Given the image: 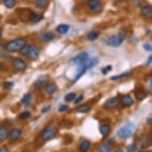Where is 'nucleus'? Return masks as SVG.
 <instances>
[{"mask_svg":"<svg viewBox=\"0 0 152 152\" xmlns=\"http://www.w3.org/2000/svg\"><path fill=\"white\" fill-rule=\"evenodd\" d=\"M111 127L108 124H102L100 127V132L103 137H107L109 135Z\"/></svg>","mask_w":152,"mask_h":152,"instance_id":"nucleus-20","label":"nucleus"},{"mask_svg":"<svg viewBox=\"0 0 152 152\" xmlns=\"http://www.w3.org/2000/svg\"><path fill=\"white\" fill-rule=\"evenodd\" d=\"M7 128L5 126H0V142H3L8 137Z\"/></svg>","mask_w":152,"mask_h":152,"instance_id":"nucleus-23","label":"nucleus"},{"mask_svg":"<svg viewBox=\"0 0 152 152\" xmlns=\"http://www.w3.org/2000/svg\"><path fill=\"white\" fill-rule=\"evenodd\" d=\"M120 103V100L117 97H111L108 100H106L104 104V107L107 109H113L118 106Z\"/></svg>","mask_w":152,"mask_h":152,"instance_id":"nucleus-14","label":"nucleus"},{"mask_svg":"<svg viewBox=\"0 0 152 152\" xmlns=\"http://www.w3.org/2000/svg\"><path fill=\"white\" fill-rule=\"evenodd\" d=\"M12 66L15 69L19 72H23L26 69L27 65L25 61L23 60L22 58H14L12 60Z\"/></svg>","mask_w":152,"mask_h":152,"instance_id":"nucleus-7","label":"nucleus"},{"mask_svg":"<svg viewBox=\"0 0 152 152\" xmlns=\"http://www.w3.org/2000/svg\"><path fill=\"white\" fill-rule=\"evenodd\" d=\"M88 59H89V55H88V53L86 52H82L79 53L78 55H77L74 58H72V59H70L69 62L72 65L79 66V65H82V64L86 62Z\"/></svg>","mask_w":152,"mask_h":152,"instance_id":"nucleus-5","label":"nucleus"},{"mask_svg":"<svg viewBox=\"0 0 152 152\" xmlns=\"http://www.w3.org/2000/svg\"><path fill=\"white\" fill-rule=\"evenodd\" d=\"M0 58L4 59V60H9L11 58V56L9 55L8 52L6 50L5 46L3 45H0Z\"/></svg>","mask_w":152,"mask_h":152,"instance_id":"nucleus-21","label":"nucleus"},{"mask_svg":"<svg viewBox=\"0 0 152 152\" xmlns=\"http://www.w3.org/2000/svg\"><path fill=\"white\" fill-rule=\"evenodd\" d=\"M44 89H45V92H46L48 95L52 96L53 94H54L55 92H57V90H58V86H57V85L53 82L48 83V84H46L45 88H44Z\"/></svg>","mask_w":152,"mask_h":152,"instance_id":"nucleus-17","label":"nucleus"},{"mask_svg":"<svg viewBox=\"0 0 152 152\" xmlns=\"http://www.w3.org/2000/svg\"><path fill=\"white\" fill-rule=\"evenodd\" d=\"M127 152H138L137 147L135 145H131L127 149Z\"/></svg>","mask_w":152,"mask_h":152,"instance_id":"nucleus-37","label":"nucleus"},{"mask_svg":"<svg viewBox=\"0 0 152 152\" xmlns=\"http://www.w3.org/2000/svg\"><path fill=\"white\" fill-rule=\"evenodd\" d=\"M120 102L124 107H129L134 104V100L130 95H124L120 99Z\"/></svg>","mask_w":152,"mask_h":152,"instance_id":"nucleus-15","label":"nucleus"},{"mask_svg":"<svg viewBox=\"0 0 152 152\" xmlns=\"http://www.w3.org/2000/svg\"><path fill=\"white\" fill-rule=\"evenodd\" d=\"M70 29V26L68 25V24H60V25L58 26V27H57V31L58 32V34H66L68 32H69V30Z\"/></svg>","mask_w":152,"mask_h":152,"instance_id":"nucleus-19","label":"nucleus"},{"mask_svg":"<svg viewBox=\"0 0 152 152\" xmlns=\"http://www.w3.org/2000/svg\"><path fill=\"white\" fill-rule=\"evenodd\" d=\"M21 103L23 105H25L26 107H27L31 104V95L30 93H26L23 96V97L22 98Z\"/></svg>","mask_w":152,"mask_h":152,"instance_id":"nucleus-27","label":"nucleus"},{"mask_svg":"<svg viewBox=\"0 0 152 152\" xmlns=\"http://www.w3.org/2000/svg\"><path fill=\"white\" fill-rule=\"evenodd\" d=\"M49 4L48 0H36L34 3V6L37 9H45Z\"/></svg>","mask_w":152,"mask_h":152,"instance_id":"nucleus-24","label":"nucleus"},{"mask_svg":"<svg viewBox=\"0 0 152 152\" xmlns=\"http://www.w3.org/2000/svg\"><path fill=\"white\" fill-rule=\"evenodd\" d=\"M28 19L31 23H37L41 22L43 19V15L38 13H36L34 11H30L29 15H28Z\"/></svg>","mask_w":152,"mask_h":152,"instance_id":"nucleus-13","label":"nucleus"},{"mask_svg":"<svg viewBox=\"0 0 152 152\" xmlns=\"http://www.w3.org/2000/svg\"><path fill=\"white\" fill-rule=\"evenodd\" d=\"M26 45H27L26 39L24 37H20L8 42L4 46L8 53H17L20 52Z\"/></svg>","mask_w":152,"mask_h":152,"instance_id":"nucleus-1","label":"nucleus"},{"mask_svg":"<svg viewBox=\"0 0 152 152\" xmlns=\"http://www.w3.org/2000/svg\"><path fill=\"white\" fill-rule=\"evenodd\" d=\"M90 109H91L90 105L82 104L77 108V112H78V113H86V112H89Z\"/></svg>","mask_w":152,"mask_h":152,"instance_id":"nucleus-28","label":"nucleus"},{"mask_svg":"<svg viewBox=\"0 0 152 152\" xmlns=\"http://www.w3.org/2000/svg\"><path fill=\"white\" fill-rule=\"evenodd\" d=\"M48 82V77L47 76H40L37 78L36 81L34 84V88L35 91H40L42 88H45Z\"/></svg>","mask_w":152,"mask_h":152,"instance_id":"nucleus-8","label":"nucleus"},{"mask_svg":"<svg viewBox=\"0 0 152 152\" xmlns=\"http://www.w3.org/2000/svg\"><path fill=\"white\" fill-rule=\"evenodd\" d=\"M30 115H31V113L29 111H25V112H23L22 113H20L19 115L18 116V118L21 120H27L28 118H30Z\"/></svg>","mask_w":152,"mask_h":152,"instance_id":"nucleus-30","label":"nucleus"},{"mask_svg":"<svg viewBox=\"0 0 152 152\" xmlns=\"http://www.w3.org/2000/svg\"><path fill=\"white\" fill-rule=\"evenodd\" d=\"M3 4L7 9H12L16 6V0H3Z\"/></svg>","mask_w":152,"mask_h":152,"instance_id":"nucleus-29","label":"nucleus"},{"mask_svg":"<svg viewBox=\"0 0 152 152\" xmlns=\"http://www.w3.org/2000/svg\"><path fill=\"white\" fill-rule=\"evenodd\" d=\"M136 129V125L134 123H127L124 126L120 127L117 132V137L120 140H127L132 137L135 133Z\"/></svg>","mask_w":152,"mask_h":152,"instance_id":"nucleus-2","label":"nucleus"},{"mask_svg":"<svg viewBox=\"0 0 152 152\" xmlns=\"http://www.w3.org/2000/svg\"><path fill=\"white\" fill-rule=\"evenodd\" d=\"M84 100V96H83L82 95H80V96H78L77 97L75 98V100H74V104H79V103H80L82 100Z\"/></svg>","mask_w":152,"mask_h":152,"instance_id":"nucleus-39","label":"nucleus"},{"mask_svg":"<svg viewBox=\"0 0 152 152\" xmlns=\"http://www.w3.org/2000/svg\"><path fill=\"white\" fill-rule=\"evenodd\" d=\"M112 67L111 65H107V66H105L104 68H103L102 69H101V72H102L103 74H107V72H109L111 70H112Z\"/></svg>","mask_w":152,"mask_h":152,"instance_id":"nucleus-35","label":"nucleus"},{"mask_svg":"<svg viewBox=\"0 0 152 152\" xmlns=\"http://www.w3.org/2000/svg\"><path fill=\"white\" fill-rule=\"evenodd\" d=\"M87 7L93 13L99 14L102 11L103 5L100 0H88Z\"/></svg>","mask_w":152,"mask_h":152,"instance_id":"nucleus-6","label":"nucleus"},{"mask_svg":"<svg viewBox=\"0 0 152 152\" xmlns=\"http://www.w3.org/2000/svg\"><path fill=\"white\" fill-rule=\"evenodd\" d=\"M20 54L22 56H24V57L30 58L31 60L34 61L37 60V58H39V56H40V50L37 46H35V45H26L20 51Z\"/></svg>","mask_w":152,"mask_h":152,"instance_id":"nucleus-3","label":"nucleus"},{"mask_svg":"<svg viewBox=\"0 0 152 152\" xmlns=\"http://www.w3.org/2000/svg\"><path fill=\"white\" fill-rule=\"evenodd\" d=\"M150 134L152 135V127H151V129H150Z\"/></svg>","mask_w":152,"mask_h":152,"instance_id":"nucleus-47","label":"nucleus"},{"mask_svg":"<svg viewBox=\"0 0 152 152\" xmlns=\"http://www.w3.org/2000/svg\"><path fill=\"white\" fill-rule=\"evenodd\" d=\"M90 146H91V143H90L89 141L83 140L79 145V150H80V152H88V151L90 148Z\"/></svg>","mask_w":152,"mask_h":152,"instance_id":"nucleus-22","label":"nucleus"},{"mask_svg":"<svg viewBox=\"0 0 152 152\" xmlns=\"http://www.w3.org/2000/svg\"><path fill=\"white\" fill-rule=\"evenodd\" d=\"M69 109V106L66 104H61L59 107V108H58V111L61 112H66L67 110Z\"/></svg>","mask_w":152,"mask_h":152,"instance_id":"nucleus-36","label":"nucleus"},{"mask_svg":"<svg viewBox=\"0 0 152 152\" xmlns=\"http://www.w3.org/2000/svg\"><path fill=\"white\" fill-rule=\"evenodd\" d=\"M99 152H110V145L106 143L104 144L102 147H100Z\"/></svg>","mask_w":152,"mask_h":152,"instance_id":"nucleus-34","label":"nucleus"},{"mask_svg":"<svg viewBox=\"0 0 152 152\" xmlns=\"http://www.w3.org/2000/svg\"><path fill=\"white\" fill-rule=\"evenodd\" d=\"M2 36H3V34H2V31L0 30V40L2 39Z\"/></svg>","mask_w":152,"mask_h":152,"instance_id":"nucleus-46","label":"nucleus"},{"mask_svg":"<svg viewBox=\"0 0 152 152\" xmlns=\"http://www.w3.org/2000/svg\"><path fill=\"white\" fill-rule=\"evenodd\" d=\"M0 152H7V151L3 148H0Z\"/></svg>","mask_w":152,"mask_h":152,"instance_id":"nucleus-44","label":"nucleus"},{"mask_svg":"<svg viewBox=\"0 0 152 152\" xmlns=\"http://www.w3.org/2000/svg\"><path fill=\"white\" fill-rule=\"evenodd\" d=\"M138 144L141 148H147L152 144L151 140L148 136L142 135L140 138V140L138 141Z\"/></svg>","mask_w":152,"mask_h":152,"instance_id":"nucleus-16","label":"nucleus"},{"mask_svg":"<svg viewBox=\"0 0 152 152\" xmlns=\"http://www.w3.org/2000/svg\"><path fill=\"white\" fill-rule=\"evenodd\" d=\"M100 36V32L99 31H96V30H93V31H91L88 34L87 38L88 41H95L97 39L98 37Z\"/></svg>","mask_w":152,"mask_h":152,"instance_id":"nucleus-26","label":"nucleus"},{"mask_svg":"<svg viewBox=\"0 0 152 152\" xmlns=\"http://www.w3.org/2000/svg\"><path fill=\"white\" fill-rule=\"evenodd\" d=\"M143 49L147 52H152V45H151L150 44H144Z\"/></svg>","mask_w":152,"mask_h":152,"instance_id":"nucleus-38","label":"nucleus"},{"mask_svg":"<svg viewBox=\"0 0 152 152\" xmlns=\"http://www.w3.org/2000/svg\"><path fill=\"white\" fill-rule=\"evenodd\" d=\"M115 152H124V150L121 149V148H119V149L115 150Z\"/></svg>","mask_w":152,"mask_h":152,"instance_id":"nucleus-43","label":"nucleus"},{"mask_svg":"<svg viewBox=\"0 0 152 152\" xmlns=\"http://www.w3.org/2000/svg\"><path fill=\"white\" fill-rule=\"evenodd\" d=\"M54 37L55 34L53 33L50 32V31H46V32L41 33L38 37V39L42 42H48L52 41Z\"/></svg>","mask_w":152,"mask_h":152,"instance_id":"nucleus-12","label":"nucleus"},{"mask_svg":"<svg viewBox=\"0 0 152 152\" xmlns=\"http://www.w3.org/2000/svg\"><path fill=\"white\" fill-rule=\"evenodd\" d=\"M23 134V131L19 128H14L9 132L8 134V138L10 141H17L18 140H19L20 137L22 136Z\"/></svg>","mask_w":152,"mask_h":152,"instance_id":"nucleus-10","label":"nucleus"},{"mask_svg":"<svg viewBox=\"0 0 152 152\" xmlns=\"http://www.w3.org/2000/svg\"><path fill=\"white\" fill-rule=\"evenodd\" d=\"M132 74V72H123L122 74H118L115 75V76H112L111 77V80H119L120 79H124V78L128 77L131 75Z\"/></svg>","mask_w":152,"mask_h":152,"instance_id":"nucleus-25","label":"nucleus"},{"mask_svg":"<svg viewBox=\"0 0 152 152\" xmlns=\"http://www.w3.org/2000/svg\"><path fill=\"white\" fill-rule=\"evenodd\" d=\"M50 109H51V107H50V106H46V107H43L42 110V113H47V112H50Z\"/></svg>","mask_w":152,"mask_h":152,"instance_id":"nucleus-40","label":"nucleus"},{"mask_svg":"<svg viewBox=\"0 0 152 152\" xmlns=\"http://www.w3.org/2000/svg\"><path fill=\"white\" fill-rule=\"evenodd\" d=\"M151 63H152V55H151L149 58H148V59H147V62H146V65H150Z\"/></svg>","mask_w":152,"mask_h":152,"instance_id":"nucleus-41","label":"nucleus"},{"mask_svg":"<svg viewBox=\"0 0 152 152\" xmlns=\"http://www.w3.org/2000/svg\"><path fill=\"white\" fill-rule=\"evenodd\" d=\"M115 1H116L117 3H123V2H124V1H126V0H115Z\"/></svg>","mask_w":152,"mask_h":152,"instance_id":"nucleus-45","label":"nucleus"},{"mask_svg":"<svg viewBox=\"0 0 152 152\" xmlns=\"http://www.w3.org/2000/svg\"><path fill=\"white\" fill-rule=\"evenodd\" d=\"M57 133H58L57 127L53 125H49L42 131L41 137L44 142H47L49 140L53 139L57 135Z\"/></svg>","mask_w":152,"mask_h":152,"instance_id":"nucleus-4","label":"nucleus"},{"mask_svg":"<svg viewBox=\"0 0 152 152\" xmlns=\"http://www.w3.org/2000/svg\"><path fill=\"white\" fill-rule=\"evenodd\" d=\"M14 82L12 81H6V82L3 83V88H4V89L6 90H10L12 89L13 87H14Z\"/></svg>","mask_w":152,"mask_h":152,"instance_id":"nucleus-32","label":"nucleus"},{"mask_svg":"<svg viewBox=\"0 0 152 152\" xmlns=\"http://www.w3.org/2000/svg\"><path fill=\"white\" fill-rule=\"evenodd\" d=\"M75 98H76V94H75L74 92H70V93H68V94L65 96V101H67V102H71V101L75 100Z\"/></svg>","mask_w":152,"mask_h":152,"instance_id":"nucleus-31","label":"nucleus"},{"mask_svg":"<svg viewBox=\"0 0 152 152\" xmlns=\"http://www.w3.org/2000/svg\"><path fill=\"white\" fill-rule=\"evenodd\" d=\"M140 14L146 19H150L152 18V7L150 5H143L141 7Z\"/></svg>","mask_w":152,"mask_h":152,"instance_id":"nucleus-11","label":"nucleus"},{"mask_svg":"<svg viewBox=\"0 0 152 152\" xmlns=\"http://www.w3.org/2000/svg\"><path fill=\"white\" fill-rule=\"evenodd\" d=\"M151 41H152V37H151Z\"/></svg>","mask_w":152,"mask_h":152,"instance_id":"nucleus-49","label":"nucleus"},{"mask_svg":"<svg viewBox=\"0 0 152 152\" xmlns=\"http://www.w3.org/2000/svg\"><path fill=\"white\" fill-rule=\"evenodd\" d=\"M147 124H148L151 125V126H152V117L149 118V119H147Z\"/></svg>","mask_w":152,"mask_h":152,"instance_id":"nucleus-42","label":"nucleus"},{"mask_svg":"<svg viewBox=\"0 0 152 152\" xmlns=\"http://www.w3.org/2000/svg\"><path fill=\"white\" fill-rule=\"evenodd\" d=\"M122 41L120 39L118 35H112V36H110L107 40V44L109 46H112V47L117 48L119 46H120V45L122 44Z\"/></svg>","mask_w":152,"mask_h":152,"instance_id":"nucleus-9","label":"nucleus"},{"mask_svg":"<svg viewBox=\"0 0 152 152\" xmlns=\"http://www.w3.org/2000/svg\"><path fill=\"white\" fill-rule=\"evenodd\" d=\"M117 35L119 36V37H120V39H121V41L124 42V41L125 40V38H126V35H127V34H126V31H125L124 30H120Z\"/></svg>","mask_w":152,"mask_h":152,"instance_id":"nucleus-33","label":"nucleus"},{"mask_svg":"<svg viewBox=\"0 0 152 152\" xmlns=\"http://www.w3.org/2000/svg\"><path fill=\"white\" fill-rule=\"evenodd\" d=\"M135 96L139 101H141L144 100L145 98H147V92L142 88H137L135 91Z\"/></svg>","mask_w":152,"mask_h":152,"instance_id":"nucleus-18","label":"nucleus"},{"mask_svg":"<svg viewBox=\"0 0 152 152\" xmlns=\"http://www.w3.org/2000/svg\"><path fill=\"white\" fill-rule=\"evenodd\" d=\"M1 68H2V66H1V63H0V69H1Z\"/></svg>","mask_w":152,"mask_h":152,"instance_id":"nucleus-48","label":"nucleus"}]
</instances>
